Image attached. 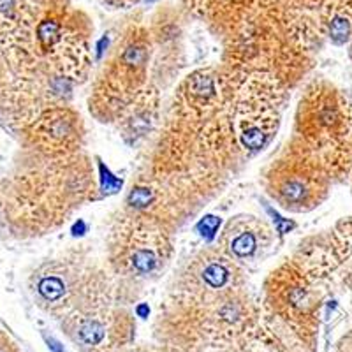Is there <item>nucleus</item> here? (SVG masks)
Segmentation results:
<instances>
[{
    "label": "nucleus",
    "instance_id": "7",
    "mask_svg": "<svg viewBox=\"0 0 352 352\" xmlns=\"http://www.w3.org/2000/svg\"><path fill=\"white\" fill-rule=\"evenodd\" d=\"M157 256L153 250L150 248H138L136 252L131 256V266L136 273L141 275H146V273H152L157 266Z\"/></svg>",
    "mask_w": 352,
    "mask_h": 352
},
{
    "label": "nucleus",
    "instance_id": "5",
    "mask_svg": "<svg viewBox=\"0 0 352 352\" xmlns=\"http://www.w3.org/2000/svg\"><path fill=\"white\" fill-rule=\"evenodd\" d=\"M37 292L39 296L46 301H58L60 298H64L65 294V285L62 278L58 276H43L39 282H37Z\"/></svg>",
    "mask_w": 352,
    "mask_h": 352
},
{
    "label": "nucleus",
    "instance_id": "6",
    "mask_svg": "<svg viewBox=\"0 0 352 352\" xmlns=\"http://www.w3.org/2000/svg\"><path fill=\"white\" fill-rule=\"evenodd\" d=\"M240 140L245 148L259 150L268 141V131L259 124H250L247 127H243V131L240 134Z\"/></svg>",
    "mask_w": 352,
    "mask_h": 352
},
{
    "label": "nucleus",
    "instance_id": "13",
    "mask_svg": "<svg viewBox=\"0 0 352 352\" xmlns=\"http://www.w3.org/2000/svg\"><path fill=\"white\" fill-rule=\"evenodd\" d=\"M153 192L146 187H138L132 188V192L129 194V204L134 208H146L153 201Z\"/></svg>",
    "mask_w": 352,
    "mask_h": 352
},
{
    "label": "nucleus",
    "instance_id": "10",
    "mask_svg": "<svg viewBox=\"0 0 352 352\" xmlns=\"http://www.w3.org/2000/svg\"><path fill=\"white\" fill-rule=\"evenodd\" d=\"M203 280L213 289L224 287L229 280V272L222 266V264L212 263L203 270Z\"/></svg>",
    "mask_w": 352,
    "mask_h": 352
},
{
    "label": "nucleus",
    "instance_id": "19",
    "mask_svg": "<svg viewBox=\"0 0 352 352\" xmlns=\"http://www.w3.org/2000/svg\"><path fill=\"white\" fill-rule=\"evenodd\" d=\"M48 347L52 349V351H55V352H64V349L60 347V344H58V342L56 340H53V338H48Z\"/></svg>",
    "mask_w": 352,
    "mask_h": 352
},
{
    "label": "nucleus",
    "instance_id": "9",
    "mask_svg": "<svg viewBox=\"0 0 352 352\" xmlns=\"http://www.w3.org/2000/svg\"><path fill=\"white\" fill-rule=\"evenodd\" d=\"M43 132L44 136H48L52 141H64V138H67L71 132V125L67 120H64V116H56L52 120H44Z\"/></svg>",
    "mask_w": 352,
    "mask_h": 352
},
{
    "label": "nucleus",
    "instance_id": "8",
    "mask_svg": "<svg viewBox=\"0 0 352 352\" xmlns=\"http://www.w3.org/2000/svg\"><path fill=\"white\" fill-rule=\"evenodd\" d=\"M188 88H190V94L194 97H199V99H210L215 94V83H213V78L204 74V72H197L190 78L188 81Z\"/></svg>",
    "mask_w": 352,
    "mask_h": 352
},
{
    "label": "nucleus",
    "instance_id": "11",
    "mask_svg": "<svg viewBox=\"0 0 352 352\" xmlns=\"http://www.w3.org/2000/svg\"><path fill=\"white\" fill-rule=\"evenodd\" d=\"M104 326L97 320H87L80 328V338L87 345H97L104 338Z\"/></svg>",
    "mask_w": 352,
    "mask_h": 352
},
{
    "label": "nucleus",
    "instance_id": "4",
    "mask_svg": "<svg viewBox=\"0 0 352 352\" xmlns=\"http://www.w3.org/2000/svg\"><path fill=\"white\" fill-rule=\"evenodd\" d=\"M280 194L287 203L291 204H301L307 201L310 196V188H308L307 182L300 180V178H291L285 180L280 187Z\"/></svg>",
    "mask_w": 352,
    "mask_h": 352
},
{
    "label": "nucleus",
    "instance_id": "20",
    "mask_svg": "<svg viewBox=\"0 0 352 352\" xmlns=\"http://www.w3.org/2000/svg\"><path fill=\"white\" fill-rule=\"evenodd\" d=\"M187 4H192V6H203L206 4V2H210V0H185Z\"/></svg>",
    "mask_w": 352,
    "mask_h": 352
},
{
    "label": "nucleus",
    "instance_id": "1",
    "mask_svg": "<svg viewBox=\"0 0 352 352\" xmlns=\"http://www.w3.org/2000/svg\"><path fill=\"white\" fill-rule=\"evenodd\" d=\"M322 8L328 37L338 46L345 44L352 36V0H345L344 4L328 0Z\"/></svg>",
    "mask_w": 352,
    "mask_h": 352
},
{
    "label": "nucleus",
    "instance_id": "16",
    "mask_svg": "<svg viewBox=\"0 0 352 352\" xmlns=\"http://www.w3.org/2000/svg\"><path fill=\"white\" fill-rule=\"evenodd\" d=\"M289 2H292L294 6H298V8H322V6L328 2V0H289Z\"/></svg>",
    "mask_w": 352,
    "mask_h": 352
},
{
    "label": "nucleus",
    "instance_id": "22",
    "mask_svg": "<svg viewBox=\"0 0 352 352\" xmlns=\"http://www.w3.org/2000/svg\"><path fill=\"white\" fill-rule=\"evenodd\" d=\"M0 352H9L8 347H6L4 344H0Z\"/></svg>",
    "mask_w": 352,
    "mask_h": 352
},
{
    "label": "nucleus",
    "instance_id": "17",
    "mask_svg": "<svg viewBox=\"0 0 352 352\" xmlns=\"http://www.w3.org/2000/svg\"><path fill=\"white\" fill-rule=\"evenodd\" d=\"M106 2H109V4L113 6H122V8H125V6L136 4L138 0H106Z\"/></svg>",
    "mask_w": 352,
    "mask_h": 352
},
{
    "label": "nucleus",
    "instance_id": "21",
    "mask_svg": "<svg viewBox=\"0 0 352 352\" xmlns=\"http://www.w3.org/2000/svg\"><path fill=\"white\" fill-rule=\"evenodd\" d=\"M76 231H85V224H83V222H81V220H80V222H78L76 226H74V228H72V232H74V234H76Z\"/></svg>",
    "mask_w": 352,
    "mask_h": 352
},
{
    "label": "nucleus",
    "instance_id": "15",
    "mask_svg": "<svg viewBox=\"0 0 352 352\" xmlns=\"http://www.w3.org/2000/svg\"><path fill=\"white\" fill-rule=\"evenodd\" d=\"M219 226H220V219H217V217H212V215L204 217L199 224H197V231H199L204 238H213L215 236L217 229H219Z\"/></svg>",
    "mask_w": 352,
    "mask_h": 352
},
{
    "label": "nucleus",
    "instance_id": "12",
    "mask_svg": "<svg viewBox=\"0 0 352 352\" xmlns=\"http://www.w3.org/2000/svg\"><path fill=\"white\" fill-rule=\"evenodd\" d=\"M256 247H257V240H256V236H254V232H250V231H245V232H241V234H238V236L234 238L231 243L232 254L238 257L250 256V254L256 250Z\"/></svg>",
    "mask_w": 352,
    "mask_h": 352
},
{
    "label": "nucleus",
    "instance_id": "2",
    "mask_svg": "<svg viewBox=\"0 0 352 352\" xmlns=\"http://www.w3.org/2000/svg\"><path fill=\"white\" fill-rule=\"evenodd\" d=\"M34 36H36V44L41 52H53L64 41V25L58 18L46 16L36 23Z\"/></svg>",
    "mask_w": 352,
    "mask_h": 352
},
{
    "label": "nucleus",
    "instance_id": "18",
    "mask_svg": "<svg viewBox=\"0 0 352 352\" xmlns=\"http://www.w3.org/2000/svg\"><path fill=\"white\" fill-rule=\"evenodd\" d=\"M136 312H138V316L140 317H148V314H150V308H148V305H140V307L136 308Z\"/></svg>",
    "mask_w": 352,
    "mask_h": 352
},
{
    "label": "nucleus",
    "instance_id": "14",
    "mask_svg": "<svg viewBox=\"0 0 352 352\" xmlns=\"http://www.w3.org/2000/svg\"><path fill=\"white\" fill-rule=\"evenodd\" d=\"M9 56L6 58L4 52L0 50V102L9 97Z\"/></svg>",
    "mask_w": 352,
    "mask_h": 352
},
{
    "label": "nucleus",
    "instance_id": "3",
    "mask_svg": "<svg viewBox=\"0 0 352 352\" xmlns=\"http://www.w3.org/2000/svg\"><path fill=\"white\" fill-rule=\"evenodd\" d=\"M146 60H148V46L140 39L131 41L120 55V64L124 67L132 69V71L143 67Z\"/></svg>",
    "mask_w": 352,
    "mask_h": 352
}]
</instances>
